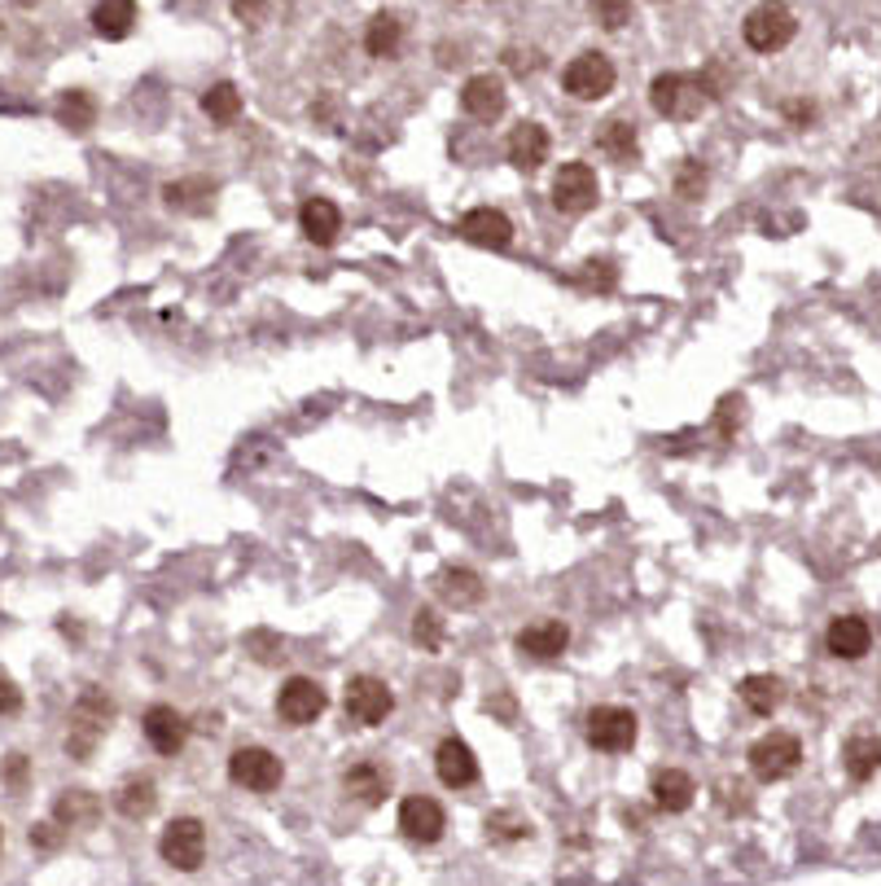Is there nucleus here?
Listing matches in <instances>:
<instances>
[{"instance_id": "nucleus-20", "label": "nucleus", "mask_w": 881, "mask_h": 886, "mask_svg": "<svg viewBox=\"0 0 881 886\" xmlns=\"http://www.w3.org/2000/svg\"><path fill=\"white\" fill-rule=\"evenodd\" d=\"M141 19V5L136 0H97L93 5V32L102 40H128L132 27Z\"/></svg>"}, {"instance_id": "nucleus-26", "label": "nucleus", "mask_w": 881, "mask_h": 886, "mask_svg": "<svg viewBox=\"0 0 881 886\" xmlns=\"http://www.w3.org/2000/svg\"><path fill=\"white\" fill-rule=\"evenodd\" d=\"M439 593H443V602L448 606H456V611H469V606H478L483 602V579L474 575V570H465V566H448L443 575H439Z\"/></svg>"}, {"instance_id": "nucleus-12", "label": "nucleus", "mask_w": 881, "mask_h": 886, "mask_svg": "<svg viewBox=\"0 0 881 886\" xmlns=\"http://www.w3.org/2000/svg\"><path fill=\"white\" fill-rule=\"evenodd\" d=\"M141 729H145V742H150L158 755H180L184 742H189V720H184L176 707H167V702L150 707L145 720H141Z\"/></svg>"}, {"instance_id": "nucleus-33", "label": "nucleus", "mask_w": 881, "mask_h": 886, "mask_svg": "<svg viewBox=\"0 0 881 886\" xmlns=\"http://www.w3.org/2000/svg\"><path fill=\"white\" fill-rule=\"evenodd\" d=\"M202 110L215 119V123H233L237 115H241V93H237V84H211L206 93H202Z\"/></svg>"}, {"instance_id": "nucleus-36", "label": "nucleus", "mask_w": 881, "mask_h": 886, "mask_svg": "<svg viewBox=\"0 0 881 886\" xmlns=\"http://www.w3.org/2000/svg\"><path fill=\"white\" fill-rule=\"evenodd\" d=\"M676 193H680V198H689V202H693V198H702V193H706V167H702V163H693V158H684V163H680V172H676Z\"/></svg>"}, {"instance_id": "nucleus-3", "label": "nucleus", "mask_w": 881, "mask_h": 886, "mask_svg": "<svg viewBox=\"0 0 881 886\" xmlns=\"http://www.w3.org/2000/svg\"><path fill=\"white\" fill-rule=\"evenodd\" d=\"M115 720V702L106 698V689H84L75 711H71V733H67V755L75 759H88L93 746L102 742V733L110 729Z\"/></svg>"}, {"instance_id": "nucleus-25", "label": "nucleus", "mask_w": 881, "mask_h": 886, "mask_svg": "<svg viewBox=\"0 0 881 886\" xmlns=\"http://www.w3.org/2000/svg\"><path fill=\"white\" fill-rule=\"evenodd\" d=\"M163 198H167V206H171V211H189V215H202V211H211V202H215V180H206V176L171 180V185L163 189Z\"/></svg>"}, {"instance_id": "nucleus-31", "label": "nucleus", "mask_w": 881, "mask_h": 886, "mask_svg": "<svg viewBox=\"0 0 881 886\" xmlns=\"http://www.w3.org/2000/svg\"><path fill=\"white\" fill-rule=\"evenodd\" d=\"M115 803H119V812L128 820H141V816H150L158 807V785L150 777H132V781H123V790L115 794Z\"/></svg>"}, {"instance_id": "nucleus-22", "label": "nucleus", "mask_w": 881, "mask_h": 886, "mask_svg": "<svg viewBox=\"0 0 881 886\" xmlns=\"http://www.w3.org/2000/svg\"><path fill=\"white\" fill-rule=\"evenodd\" d=\"M400 45H404V19L391 14V10L373 14L369 27H365V49H369V58L391 62V58H400Z\"/></svg>"}, {"instance_id": "nucleus-35", "label": "nucleus", "mask_w": 881, "mask_h": 886, "mask_svg": "<svg viewBox=\"0 0 881 886\" xmlns=\"http://www.w3.org/2000/svg\"><path fill=\"white\" fill-rule=\"evenodd\" d=\"M413 641L434 654V650L443 646V619H439L434 611H417V615H413Z\"/></svg>"}, {"instance_id": "nucleus-27", "label": "nucleus", "mask_w": 881, "mask_h": 886, "mask_svg": "<svg viewBox=\"0 0 881 886\" xmlns=\"http://www.w3.org/2000/svg\"><path fill=\"white\" fill-rule=\"evenodd\" d=\"M53 115H58V123H62L67 132L84 137V132L97 123V97H93V93H84V88H67V93L58 97Z\"/></svg>"}, {"instance_id": "nucleus-37", "label": "nucleus", "mask_w": 881, "mask_h": 886, "mask_svg": "<svg viewBox=\"0 0 881 886\" xmlns=\"http://www.w3.org/2000/svg\"><path fill=\"white\" fill-rule=\"evenodd\" d=\"M487 834L513 842V838H526V834H531V820H522L517 812H491V816H487Z\"/></svg>"}, {"instance_id": "nucleus-2", "label": "nucleus", "mask_w": 881, "mask_h": 886, "mask_svg": "<svg viewBox=\"0 0 881 886\" xmlns=\"http://www.w3.org/2000/svg\"><path fill=\"white\" fill-rule=\"evenodd\" d=\"M794 32H798V19L785 0H759L741 23V36L754 54H781L794 40Z\"/></svg>"}, {"instance_id": "nucleus-43", "label": "nucleus", "mask_w": 881, "mask_h": 886, "mask_svg": "<svg viewBox=\"0 0 881 886\" xmlns=\"http://www.w3.org/2000/svg\"><path fill=\"white\" fill-rule=\"evenodd\" d=\"M0 36H5V27H0Z\"/></svg>"}, {"instance_id": "nucleus-16", "label": "nucleus", "mask_w": 881, "mask_h": 886, "mask_svg": "<svg viewBox=\"0 0 881 886\" xmlns=\"http://www.w3.org/2000/svg\"><path fill=\"white\" fill-rule=\"evenodd\" d=\"M824 646H829L833 659L855 663V659H864V654L872 650V628H868V619H859V615H837V619L829 624V633H824Z\"/></svg>"}, {"instance_id": "nucleus-5", "label": "nucleus", "mask_w": 881, "mask_h": 886, "mask_svg": "<svg viewBox=\"0 0 881 886\" xmlns=\"http://www.w3.org/2000/svg\"><path fill=\"white\" fill-rule=\"evenodd\" d=\"M158 855H163L171 869H180V873L202 869V860H206V825H202L198 816H176V820H167V829L158 834Z\"/></svg>"}, {"instance_id": "nucleus-39", "label": "nucleus", "mask_w": 881, "mask_h": 886, "mask_svg": "<svg viewBox=\"0 0 881 886\" xmlns=\"http://www.w3.org/2000/svg\"><path fill=\"white\" fill-rule=\"evenodd\" d=\"M5 785H10L14 794H23V785H27V759H23V755H10V759H5Z\"/></svg>"}, {"instance_id": "nucleus-41", "label": "nucleus", "mask_w": 881, "mask_h": 886, "mask_svg": "<svg viewBox=\"0 0 881 886\" xmlns=\"http://www.w3.org/2000/svg\"><path fill=\"white\" fill-rule=\"evenodd\" d=\"M263 5H267V0H233V14H237L241 23H259V19H263Z\"/></svg>"}, {"instance_id": "nucleus-21", "label": "nucleus", "mask_w": 881, "mask_h": 886, "mask_svg": "<svg viewBox=\"0 0 881 886\" xmlns=\"http://www.w3.org/2000/svg\"><path fill=\"white\" fill-rule=\"evenodd\" d=\"M548 132L539 128V123H517L513 132H509V163L513 167H522V172H535V167H544L548 163Z\"/></svg>"}, {"instance_id": "nucleus-18", "label": "nucleus", "mask_w": 881, "mask_h": 886, "mask_svg": "<svg viewBox=\"0 0 881 886\" xmlns=\"http://www.w3.org/2000/svg\"><path fill=\"white\" fill-rule=\"evenodd\" d=\"M565 646H570V628H565L561 619H539V624H531V628L517 633V650H522L526 659H539V663L561 659Z\"/></svg>"}, {"instance_id": "nucleus-23", "label": "nucleus", "mask_w": 881, "mask_h": 886, "mask_svg": "<svg viewBox=\"0 0 881 886\" xmlns=\"http://www.w3.org/2000/svg\"><path fill=\"white\" fill-rule=\"evenodd\" d=\"M97 816H102V799L93 790H62L53 803V820L62 829H88L97 825Z\"/></svg>"}, {"instance_id": "nucleus-4", "label": "nucleus", "mask_w": 881, "mask_h": 886, "mask_svg": "<svg viewBox=\"0 0 881 886\" xmlns=\"http://www.w3.org/2000/svg\"><path fill=\"white\" fill-rule=\"evenodd\" d=\"M615 84H619V71H615V62H610L606 54H597V49L579 54V58L561 71V88H565L574 102H602V97L615 93Z\"/></svg>"}, {"instance_id": "nucleus-14", "label": "nucleus", "mask_w": 881, "mask_h": 886, "mask_svg": "<svg viewBox=\"0 0 881 886\" xmlns=\"http://www.w3.org/2000/svg\"><path fill=\"white\" fill-rule=\"evenodd\" d=\"M461 237L474 241V246H487V250H504L513 241V220L504 211H496V206H474L461 220Z\"/></svg>"}, {"instance_id": "nucleus-13", "label": "nucleus", "mask_w": 881, "mask_h": 886, "mask_svg": "<svg viewBox=\"0 0 881 886\" xmlns=\"http://www.w3.org/2000/svg\"><path fill=\"white\" fill-rule=\"evenodd\" d=\"M504 102H509V93H504V80H496V75H469L465 88H461V110L469 119H478V123L500 119Z\"/></svg>"}, {"instance_id": "nucleus-17", "label": "nucleus", "mask_w": 881, "mask_h": 886, "mask_svg": "<svg viewBox=\"0 0 881 886\" xmlns=\"http://www.w3.org/2000/svg\"><path fill=\"white\" fill-rule=\"evenodd\" d=\"M434 772H439L443 785L465 790V785L478 781V759H474V751L461 737H443L439 751H434Z\"/></svg>"}, {"instance_id": "nucleus-6", "label": "nucleus", "mask_w": 881, "mask_h": 886, "mask_svg": "<svg viewBox=\"0 0 881 886\" xmlns=\"http://www.w3.org/2000/svg\"><path fill=\"white\" fill-rule=\"evenodd\" d=\"M750 772L759 777V781H785V777H794L798 772V764H802V742L794 737V733H767V737H759L754 746H750Z\"/></svg>"}, {"instance_id": "nucleus-42", "label": "nucleus", "mask_w": 881, "mask_h": 886, "mask_svg": "<svg viewBox=\"0 0 881 886\" xmlns=\"http://www.w3.org/2000/svg\"><path fill=\"white\" fill-rule=\"evenodd\" d=\"M0 851H5V829H0Z\"/></svg>"}, {"instance_id": "nucleus-11", "label": "nucleus", "mask_w": 881, "mask_h": 886, "mask_svg": "<svg viewBox=\"0 0 881 886\" xmlns=\"http://www.w3.org/2000/svg\"><path fill=\"white\" fill-rule=\"evenodd\" d=\"M228 777H233L241 790L272 794V790L285 781V768H281V759H276L267 746H241V751H233V759H228Z\"/></svg>"}, {"instance_id": "nucleus-15", "label": "nucleus", "mask_w": 881, "mask_h": 886, "mask_svg": "<svg viewBox=\"0 0 881 886\" xmlns=\"http://www.w3.org/2000/svg\"><path fill=\"white\" fill-rule=\"evenodd\" d=\"M400 829H404L413 842H439L443 829H448V816H443V807H439L434 799L413 794V799L400 803Z\"/></svg>"}, {"instance_id": "nucleus-24", "label": "nucleus", "mask_w": 881, "mask_h": 886, "mask_svg": "<svg viewBox=\"0 0 881 886\" xmlns=\"http://www.w3.org/2000/svg\"><path fill=\"white\" fill-rule=\"evenodd\" d=\"M650 794H654V803H658L663 812H684V807H693L698 785H693L689 772H680V768H663V772H654Z\"/></svg>"}, {"instance_id": "nucleus-8", "label": "nucleus", "mask_w": 881, "mask_h": 886, "mask_svg": "<svg viewBox=\"0 0 881 886\" xmlns=\"http://www.w3.org/2000/svg\"><path fill=\"white\" fill-rule=\"evenodd\" d=\"M636 733H641V724H636V711H628V707H593L587 711V742L606 755L632 751Z\"/></svg>"}, {"instance_id": "nucleus-1", "label": "nucleus", "mask_w": 881, "mask_h": 886, "mask_svg": "<svg viewBox=\"0 0 881 886\" xmlns=\"http://www.w3.org/2000/svg\"><path fill=\"white\" fill-rule=\"evenodd\" d=\"M711 93H706V80L702 75H684V71H667L650 84V106L663 115V119H676V123H689L706 110Z\"/></svg>"}, {"instance_id": "nucleus-29", "label": "nucleus", "mask_w": 881, "mask_h": 886, "mask_svg": "<svg viewBox=\"0 0 881 886\" xmlns=\"http://www.w3.org/2000/svg\"><path fill=\"white\" fill-rule=\"evenodd\" d=\"M737 694H741V702H746L754 716H772V711L785 702V685H781L776 676H763V672H759V676H746Z\"/></svg>"}, {"instance_id": "nucleus-34", "label": "nucleus", "mask_w": 881, "mask_h": 886, "mask_svg": "<svg viewBox=\"0 0 881 886\" xmlns=\"http://www.w3.org/2000/svg\"><path fill=\"white\" fill-rule=\"evenodd\" d=\"M587 10L606 32H623L632 23V0H587Z\"/></svg>"}, {"instance_id": "nucleus-28", "label": "nucleus", "mask_w": 881, "mask_h": 886, "mask_svg": "<svg viewBox=\"0 0 881 886\" xmlns=\"http://www.w3.org/2000/svg\"><path fill=\"white\" fill-rule=\"evenodd\" d=\"M842 764H846V777L850 781H868L877 768H881V742L872 733H855L846 746H842Z\"/></svg>"}, {"instance_id": "nucleus-9", "label": "nucleus", "mask_w": 881, "mask_h": 886, "mask_svg": "<svg viewBox=\"0 0 881 886\" xmlns=\"http://www.w3.org/2000/svg\"><path fill=\"white\" fill-rule=\"evenodd\" d=\"M602 198V185H597V172L587 163H561V172L552 176V206L561 215H583L593 211Z\"/></svg>"}, {"instance_id": "nucleus-40", "label": "nucleus", "mask_w": 881, "mask_h": 886, "mask_svg": "<svg viewBox=\"0 0 881 886\" xmlns=\"http://www.w3.org/2000/svg\"><path fill=\"white\" fill-rule=\"evenodd\" d=\"M58 842H62L58 825H32V847H45V851H53Z\"/></svg>"}, {"instance_id": "nucleus-32", "label": "nucleus", "mask_w": 881, "mask_h": 886, "mask_svg": "<svg viewBox=\"0 0 881 886\" xmlns=\"http://www.w3.org/2000/svg\"><path fill=\"white\" fill-rule=\"evenodd\" d=\"M597 145H602L610 158L632 163V158H636V123H628V119H610V123H602Z\"/></svg>"}, {"instance_id": "nucleus-10", "label": "nucleus", "mask_w": 881, "mask_h": 886, "mask_svg": "<svg viewBox=\"0 0 881 886\" xmlns=\"http://www.w3.org/2000/svg\"><path fill=\"white\" fill-rule=\"evenodd\" d=\"M330 707V694L312 681V676H289L276 694V716L289 724V729H303V724H317L321 711Z\"/></svg>"}, {"instance_id": "nucleus-19", "label": "nucleus", "mask_w": 881, "mask_h": 886, "mask_svg": "<svg viewBox=\"0 0 881 886\" xmlns=\"http://www.w3.org/2000/svg\"><path fill=\"white\" fill-rule=\"evenodd\" d=\"M299 228H303L308 241L334 246L338 233H343V211H338L330 198H308V202L299 206Z\"/></svg>"}, {"instance_id": "nucleus-7", "label": "nucleus", "mask_w": 881, "mask_h": 886, "mask_svg": "<svg viewBox=\"0 0 881 886\" xmlns=\"http://www.w3.org/2000/svg\"><path fill=\"white\" fill-rule=\"evenodd\" d=\"M343 707H347V720L360 724V729H378L391 711H395V694L386 681L378 676H352L347 681V694H343Z\"/></svg>"}, {"instance_id": "nucleus-30", "label": "nucleus", "mask_w": 881, "mask_h": 886, "mask_svg": "<svg viewBox=\"0 0 881 886\" xmlns=\"http://www.w3.org/2000/svg\"><path fill=\"white\" fill-rule=\"evenodd\" d=\"M343 785H347V794H356V799H365V803H382L386 790H391V777H386L378 764H352V768L343 772Z\"/></svg>"}, {"instance_id": "nucleus-38", "label": "nucleus", "mask_w": 881, "mask_h": 886, "mask_svg": "<svg viewBox=\"0 0 881 886\" xmlns=\"http://www.w3.org/2000/svg\"><path fill=\"white\" fill-rule=\"evenodd\" d=\"M23 711V689L0 672V716H19Z\"/></svg>"}]
</instances>
